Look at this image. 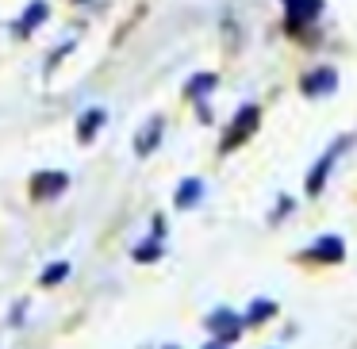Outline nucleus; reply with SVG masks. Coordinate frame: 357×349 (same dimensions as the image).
Instances as JSON below:
<instances>
[{
	"label": "nucleus",
	"mask_w": 357,
	"mask_h": 349,
	"mask_svg": "<svg viewBox=\"0 0 357 349\" xmlns=\"http://www.w3.org/2000/svg\"><path fill=\"white\" fill-rule=\"evenodd\" d=\"M257 123H261V111H257V104H246V108L234 116L231 131H227V139H223V150H234L238 142H246L250 134L257 131Z\"/></svg>",
	"instance_id": "nucleus-1"
},
{
	"label": "nucleus",
	"mask_w": 357,
	"mask_h": 349,
	"mask_svg": "<svg viewBox=\"0 0 357 349\" xmlns=\"http://www.w3.org/2000/svg\"><path fill=\"white\" fill-rule=\"evenodd\" d=\"M66 188H70V177H66V173H35L31 177V192L39 196V200H54Z\"/></svg>",
	"instance_id": "nucleus-2"
},
{
	"label": "nucleus",
	"mask_w": 357,
	"mask_h": 349,
	"mask_svg": "<svg viewBox=\"0 0 357 349\" xmlns=\"http://www.w3.org/2000/svg\"><path fill=\"white\" fill-rule=\"evenodd\" d=\"M334 88H338V73L334 70H315V73H307V77L300 81V93L303 96H323V93H334Z\"/></svg>",
	"instance_id": "nucleus-3"
},
{
	"label": "nucleus",
	"mask_w": 357,
	"mask_h": 349,
	"mask_svg": "<svg viewBox=\"0 0 357 349\" xmlns=\"http://www.w3.org/2000/svg\"><path fill=\"white\" fill-rule=\"evenodd\" d=\"M208 330L215 334L219 341H234L242 334V318L234 315V311H215V315L208 318Z\"/></svg>",
	"instance_id": "nucleus-4"
},
{
	"label": "nucleus",
	"mask_w": 357,
	"mask_h": 349,
	"mask_svg": "<svg viewBox=\"0 0 357 349\" xmlns=\"http://www.w3.org/2000/svg\"><path fill=\"white\" fill-rule=\"evenodd\" d=\"M307 257H315V261H342V257H346V242H342L338 234H323V238L307 249Z\"/></svg>",
	"instance_id": "nucleus-5"
},
{
	"label": "nucleus",
	"mask_w": 357,
	"mask_h": 349,
	"mask_svg": "<svg viewBox=\"0 0 357 349\" xmlns=\"http://www.w3.org/2000/svg\"><path fill=\"white\" fill-rule=\"evenodd\" d=\"M162 131H165V119H162V116H154L146 127H142V134H139V139H135V154H139V157L154 154V150H158V142H162Z\"/></svg>",
	"instance_id": "nucleus-6"
},
{
	"label": "nucleus",
	"mask_w": 357,
	"mask_h": 349,
	"mask_svg": "<svg viewBox=\"0 0 357 349\" xmlns=\"http://www.w3.org/2000/svg\"><path fill=\"white\" fill-rule=\"evenodd\" d=\"M284 8H288V24L300 27V24H311L323 12V0H284Z\"/></svg>",
	"instance_id": "nucleus-7"
},
{
	"label": "nucleus",
	"mask_w": 357,
	"mask_h": 349,
	"mask_svg": "<svg viewBox=\"0 0 357 349\" xmlns=\"http://www.w3.org/2000/svg\"><path fill=\"white\" fill-rule=\"evenodd\" d=\"M108 123V111L104 108H89L85 116H81V123H77V134H81V142H93L96 139V131Z\"/></svg>",
	"instance_id": "nucleus-8"
},
{
	"label": "nucleus",
	"mask_w": 357,
	"mask_h": 349,
	"mask_svg": "<svg viewBox=\"0 0 357 349\" xmlns=\"http://www.w3.org/2000/svg\"><path fill=\"white\" fill-rule=\"evenodd\" d=\"M204 196V180L200 177H188L177 185V208H192V203H200Z\"/></svg>",
	"instance_id": "nucleus-9"
},
{
	"label": "nucleus",
	"mask_w": 357,
	"mask_h": 349,
	"mask_svg": "<svg viewBox=\"0 0 357 349\" xmlns=\"http://www.w3.org/2000/svg\"><path fill=\"white\" fill-rule=\"evenodd\" d=\"M43 20H47V4H43V0H35V4H27V16L16 24V35H24V39H27V35H31Z\"/></svg>",
	"instance_id": "nucleus-10"
},
{
	"label": "nucleus",
	"mask_w": 357,
	"mask_h": 349,
	"mask_svg": "<svg viewBox=\"0 0 357 349\" xmlns=\"http://www.w3.org/2000/svg\"><path fill=\"white\" fill-rule=\"evenodd\" d=\"M334 154H338V150H326V154H323V162L315 165V173L307 177V192H311V196H319V192H323V180H326V173H331V165H334Z\"/></svg>",
	"instance_id": "nucleus-11"
},
{
	"label": "nucleus",
	"mask_w": 357,
	"mask_h": 349,
	"mask_svg": "<svg viewBox=\"0 0 357 349\" xmlns=\"http://www.w3.org/2000/svg\"><path fill=\"white\" fill-rule=\"evenodd\" d=\"M211 88H215V77H211V73H200V77H192L185 85V96H188V100H200V96L211 93Z\"/></svg>",
	"instance_id": "nucleus-12"
},
{
	"label": "nucleus",
	"mask_w": 357,
	"mask_h": 349,
	"mask_svg": "<svg viewBox=\"0 0 357 349\" xmlns=\"http://www.w3.org/2000/svg\"><path fill=\"white\" fill-rule=\"evenodd\" d=\"M158 257H162V238H150V242H142V246H135V261L150 265V261H158Z\"/></svg>",
	"instance_id": "nucleus-13"
},
{
	"label": "nucleus",
	"mask_w": 357,
	"mask_h": 349,
	"mask_svg": "<svg viewBox=\"0 0 357 349\" xmlns=\"http://www.w3.org/2000/svg\"><path fill=\"white\" fill-rule=\"evenodd\" d=\"M66 277H70V261H58V265H50V269L43 272V288H54V284H62Z\"/></svg>",
	"instance_id": "nucleus-14"
},
{
	"label": "nucleus",
	"mask_w": 357,
	"mask_h": 349,
	"mask_svg": "<svg viewBox=\"0 0 357 349\" xmlns=\"http://www.w3.org/2000/svg\"><path fill=\"white\" fill-rule=\"evenodd\" d=\"M269 315H277V303H269V300H257L254 307H250V315H246V323H265Z\"/></svg>",
	"instance_id": "nucleus-15"
},
{
	"label": "nucleus",
	"mask_w": 357,
	"mask_h": 349,
	"mask_svg": "<svg viewBox=\"0 0 357 349\" xmlns=\"http://www.w3.org/2000/svg\"><path fill=\"white\" fill-rule=\"evenodd\" d=\"M204 349H227V341H219V338H215L211 346H204Z\"/></svg>",
	"instance_id": "nucleus-16"
},
{
	"label": "nucleus",
	"mask_w": 357,
	"mask_h": 349,
	"mask_svg": "<svg viewBox=\"0 0 357 349\" xmlns=\"http://www.w3.org/2000/svg\"><path fill=\"white\" fill-rule=\"evenodd\" d=\"M169 349H177V346H169Z\"/></svg>",
	"instance_id": "nucleus-17"
},
{
	"label": "nucleus",
	"mask_w": 357,
	"mask_h": 349,
	"mask_svg": "<svg viewBox=\"0 0 357 349\" xmlns=\"http://www.w3.org/2000/svg\"><path fill=\"white\" fill-rule=\"evenodd\" d=\"M81 4H85V0H81Z\"/></svg>",
	"instance_id": "nucleus-18"
}]
</instances>
